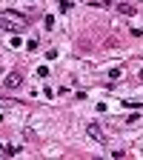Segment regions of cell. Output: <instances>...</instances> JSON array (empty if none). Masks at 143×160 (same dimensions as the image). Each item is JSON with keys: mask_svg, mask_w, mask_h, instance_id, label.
<instances>
[{"mask_svg": "<svg viewBox=\"0 0 143 160\" xmlns=\"http://www.w3.org/2000/svg\"><path fill=\"white\" fill-rule=\"evenodd\" d=\"M0 26L6 32H12V34H17V32H23L29 26V17L17 14V12H0Z\"/></svg>", "mask_w": 143, "mask_h": 160, "instance_id": "obj_1", "label": "cell"}, {"mask_svg": "<svg viewBox=\"0 0 143 160\" xmlns=\"http://www.w3.org/2000/svg\"><path fill=\"white\" fill-rule=\"evenodd\" d=\"M3 86H6L9 92L20 89V86H23V74H20V72H9V74L3 77Z\"/></svg>", "mask_w": 143, "mask_h": 160, "instance_id": "obj_2", "label": "cell"}, {"mask_svg": "<svg viewBox=\"0 0 143 160\" xmlns=\"http://www.w3.org/2000/svg\"><path fill=\"white\" fill-rule=\"evenodd\" d=\"M86 132H89V137H92V140H97L100 146H106V140H109V137H106L103 132H100V129H97L94 123H89V126H86Z\"/></svg>", "mask_w": 143, "mask_h": 160, "instance_id": "obj_3", "label": "cell"}, {"mask_svg": "<svg viewBox=\"0 0 143 160\" xmlns=\"http://www.w3.org/2000/svg\"><path fill=\"white\" fill-rule=\"evenodd\" d=\"M117 12L123 14V17H132V14H135V6H129V3H120V6H117Z\"/></svg>", "mask_w": 143, "mask_h": 160, "instance_id": "obj_4", "label": "cell"}, {"mask_svg": "<svg viewBox=\"0 0 143 160\" xmlns=\"http://www.w3.org/2000/svg\"><path fill=\"white\" fill-rule=\"evenodd\" d=\"M37 46H40V40H37V37H32V40H29V43H26V49H29V52H34Z\"/></svg>", "mask_w": 143, "mask_h": 160, "instance_id": "obj_5", "label": "cell"}, {"mask_svg": "<svg viewBox=\"0 0 143 160\" xmlns=\"http://www.w3.org/2000/svg\"><path fill=\"white\" fill-rule=\"evenodd\" d=\"M9 46H12V49H17V46H20V37H17V34H12V40H9Z\"/></svg>", "mask_w": 143, "mask_h": 160, "instance_id": "obj_6", "label": "cell"}, {"mask_svg": "<svg viewBox=\"0 0 143 160\" xmlns=\"http://www.w3.org/2000/svg\"><path fill=\"white\" fill-rule=\"evenodd\" d=\"M0 106H12V100H6V97H0Z\"/></svg>", "mask_w": 143, "mask_h": 160, "instance_id": "obj_7", "label": "cell"}, {"mask_svg": "<svg viewBox=\"0 0 143 160\" xmlns=\"http://www.w3.org/2000/svg\"><path fill=\"white\" fill-rule=\"evenodd\" d=\"M0 152H6V149H3V146H0Z\"/></svg>", "mask_w": 143, "mask_h": 160, "instance_id": "obj_8", "label": "cell"}]
</instances>
